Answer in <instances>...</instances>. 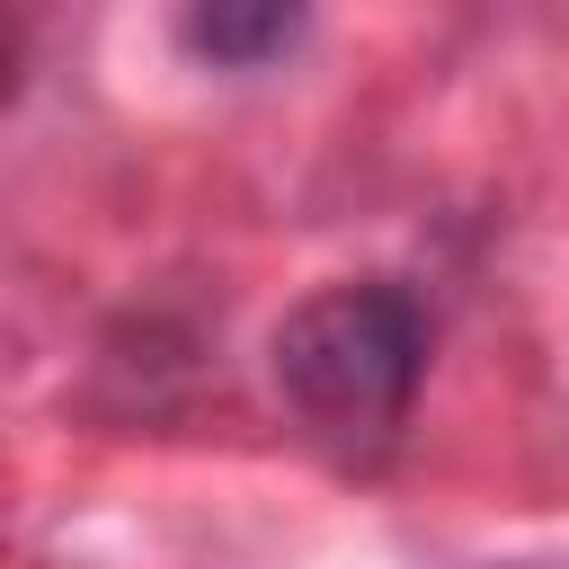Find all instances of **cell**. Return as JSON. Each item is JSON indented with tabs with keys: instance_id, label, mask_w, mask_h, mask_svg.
Masks as SVG:
<instances>
[{
	"instance_id": "obj_1",
	"label": "cell",
	"mask_w": 569,
	"mask_h": 569,
	"mask_svg": "<svg viewBox=\"0 0 569 569\" xmlns=\"http://www.w3.org/2000/svg\"><path fill=\"white\" fill-rule=\"evenodd\" d=\"M267 373L320 445L382 453L427 382V302L400 276H329L267 329Z\"/></svg>"
},
{
	"instance_id": "obj_2",
	"label": "cell",
	"mask_w": 569,
	"mask_h": 569,
	"mask_svg": "<svg viewBox=\"0 0 569 569\" xmlns=\"http://www.w3.org/2000/svg\"><path fill=\"white\" fill-rule=\"evenodd\" d=\"M302 36H311V9H284V0H196V9H178V44L204 71H267Z\"/></svg>"
}]
</instances>
